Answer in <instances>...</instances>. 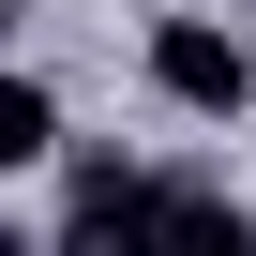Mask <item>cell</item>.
<instances>
[{"mask_svg":"<svg viewBox=\"0 0 256 256\" xmlns=\"http://www.w3.org/2000/svg\"><path fill=\"white\" fill-rule=\"evenodd\" d=\"M120 226H196V241H256V211L226 181H181V166H76L60 196V241H120Z\"/></svg>","mask_w":256,"mask_h":256,"instance_id":"1","label":"cell"},{"mask_svg":"<svg viewBox=\"0 0 256 256\" xmlns=\"http://www.w3.org/2000/svg\"><path fill=\"white\" fill-rule=\"evenodd\" d=\"M151 90H166L181 120H241V106H256V46H241L226 16H166V30H151Z\"/></svg>","mask_w":256,"mask_h":256,"instance_id":"2","label":"cell"},{"mask_svg":"<svg viewBox=\"0 0 256 256\" xmlns=\"http://www.w3.org/2000/svg\"><path fill=\"white\" fill-rule=\"evenodd\" d=\"M60 151V106H46V76H0V166H46Z\"/></svg>","mask_w":256,"mask_h":256,"instance_id":"3","label":"cell"}]
</instances>
